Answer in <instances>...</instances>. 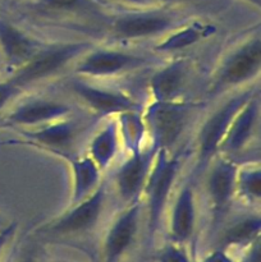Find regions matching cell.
<instances>
[{"label":"cell","instance_id":"obj_1","mask_svg":"<svg viewBox=\"0 0 261 262\" xmlns=\"http://www.w3.org/2000/svg\"><path fill=\"white\" fill-rule=\"evenodd\" d=\"M261 71V33L256 28L235 42L215 67L207 84V96L237 91L252 86Z\"/></svg>","mask_w":261,"mask_h":262},{"label":"cell","instance_id":"obj_2","mask_svg":"<svg viewBox=\"0 0 261 262\" xmlns=\"http://www.w3.org/2000/svg\"><path fill=\"white\" fill-rule=\"evenodd\" d=\"M158 66L154 58L124 46H91L72 67L73 76L106 81Z\"/></svg>","mask_w":261,"mask_h":262},{"label":"cell","instance_id":"obj_3","mask_svg":"<svg viewBox=\"0 0 261 262\" xmlns=\"http://www.w3.org/2000/svg\"><path fill=\"white\" fill-rule=\"evenodd\" d=\"M182 168L183 155L181 151H158L150 176L141 194L143 215H146L148 232L151 234L158 229L168 210Z\"/></svg>","mask_w":261,"mask_h":262},{"label":"cell","instance_id":"obj_4","mask_svg":"<svg viewBox=\"0 0 261 262\" xmlns=\"http://www.w3.org/2000/svg\"><path fill=\"white\" fill-rule=\"evenodd\" d=\"M196 110L193 102L184 99L150 101L146 104L142 110V118L148 145L156 151H174Z\"/></svg>","mask_w":261,"mask_h":262},{"label":"cell","instance_id":"obj_5","mask_svg":"<svg viewBox=\"0 0 261 262\" xmlns=\"http://www.w3.org/2000/svg\"><path fill=\"white\" fill-rule=\"evenodd\" d=\"M94 43L86 40L44 43L40 50L22 67L9 74L23 90L54 78L61 72L72 69L77 59Z\"/></svg>","mask_w":261,"mask_h":262},{"label":"cell","instance_id":"obj_6","mask_svg":"<svg viewBox=\"0 0 261 262\" xmlns=\"http://www.w3.org/2000/svg\"><path fill=\"white\" fill-rule=\"evenodd\" d=\"M92 119L96 117H77V114L64 119L33 128H19L18 138L8 141V145H22L45 150L63 159L74 155L73 150L82 136L92 127Z\"/></svg>","mask_w":261,"mask_h":262},{"label":"cell","instance_id":"obj_7","mask_svg":"<svg viewBox=\"0 0 261 262\" xmlns=\"http://www.w3.org/2000/svg\"><path fill=\"white\" fill-rule=\"evenodd\" d=\"M258 90L257 84L245 87L228 94V97L220 102L210 114L202 120L196 135V156L194 176L202 173L209 161L219 151V146L232 123L233 118L246 101Z\"/></svg>","mask_w":261,"mask_h":262},{"label":"cell","instance_id":"obj_8","mask_svg":"<svg viewBox=\"0 0 261 262\" xmlns=\"http://www.w3.org/2000/svg\"><path fill=\"white\" fill-rule=\"evenodd\" d=\"M184 22L187 19H179L178 15L160 9L158 5L137 8L115 15L110 23V35L118 43L124 45L150 38L158 41Z\"/></svg>","mask_w":261,"mask_h":262},{"label":"cell","instance_id":"obj_9","mask_svg":"<svg viewBox=\"0 0 261 262\" xmlns=\"http://www.w3.org/2000/svg\"><path fill=\"white\" fill-rule=\"evenodd\" d=\"M74 99L96 118L118 117L128 112H141L145 104L130 92L102 83L101 81L79 78L74 76L67 83Z\"/></svg>","mask_w":261,"mask_h":262},{"label":"cell","instance_id":"obj_10","mask_svg":"<svg viewBox=\"0 0 261 262\" xmlns=\"http://www.w3.org/2000/svg\"><path fill=\"white\" fill-rule=\"evenodd\" d=\"M107 182L100 186L78 204L69 205L66 212L42 228V232L55 235H77L91 230L104 215L107 205Z\"/></svg>","mask_w":261,"mask_h":262},{"label":"cell","instance_id":"obj_11","mask_svg":"<svg viewBox=\"0 0 261 262\" xmlns=\"http://www.w3.org/2000/svg\"><path fill=\"white\" fill-rule=\"evenodd\" d=\"M76 114L74 106L66 100L48 96H31L18 99L4 117L5 127L33 128Z\"/></svg>","mask_w":261,"mask_h":262},{"label":"cell","instance_id":"obj_12","mask_svg":"<svg viewBox=\"0 0 261 262\" xmlns=\"http://www.w3.org/2000/svg\"><path fill=\"white\" fill-rule=\"evenodd\" d=\"M237 169V161L222 154H216L204 169L205 199L215 217L224 215L235 201Z\"/></svg>","mask_w":261,"mask_h":262},{"label":"cell","instance_id":"obj_13","mask_svg":"<svg viewBox=\"0 0 261 262\" xmlns=\"http://www.w3.org/2000/svg\"><path fill=\"white\" fill-rule=\"evenodd\" d=\"M158 151L150 145L127 152L112 178L113 189L123 204L141 199Z\"/></svg>","mask_w":261,"mask_h":262},{"label":"cell","instance_id":"obj_14","mask_svg":"<svg viewBox=\"0 0 261 262\" xmlns=\"http://www.w3.org/2000/svg\"><path fill=\"white\" fill-rule=\"evenodd\" d=\"M260 90H257L234 115L217 154L234 159L252 146L260 133Z\"/></svg>","mask_w":261,"mask_h":262},{"label":"cell","instance_id":"obj_15","mask_svg":"<svg viewBox=\"0 0 261 262\" xmlns=\"http://www.w3.org/2000/svg\"><path fill=\"white\" fill-rule=\"evenodd\" d=\"M143 216V204L140 200L125 204L110 224L102 245L104 262H117L130 248L138 234Z\"/></svg>","mask_w":261,"mask_h":262},{"label":"cell","instance_id":"obj_16","mask_svg":"<svg viewBox=\"0 0 261 262\" xmlns=\"http://www.w3.org/2000/svg\"><path fill=\"white\" fill-rule=\"evenodd\" d=\"M193 67L189 59L176 58L155 66L148 78L150 101H173L183 99V94L192 77Z\"/></svg>","mask_w":261,"mask_h":262},{"label":"cell","instance_id":"obj_17","mask_svg":"<svg viewBox=\"0 0 261 262\" xmlns=\"http://www.w3.org/2000/svg\"><path fill=\"white\" fill-rule=\"evenodd\" d=\"M168 206V232L174 243L183 245L193 235L199 217L197 191L191 178L176 188Z\"/></svg>","mask_w":261,"mask_h":262},{"label":"cell","instance_id":"obj_18","mask_svg":"<svg viewBox=\"0 0 261 262\" xmlns=\"http://www.w3.org/2000/svg\"><path fill=\"white\" fill-rule=\"evenodd\" d=\"M44 43L12 20L0 17V60L8 76L30 60Z\"/></svg>","mask_w":261,"mask_h":262},{"label":"cell","instance_id":"obj_19","mask_svg":"<svg viewBox=\"0 0 261 262\" xmlns=\"http://www.w3.org/2000/svg\"><path fill=\"white\" fill-rule=\"evenodd\" d=\"M123 148L117 117L106 118V122L97 128L87 143L86 155L99 166L102 173L117 160Z\"/></svg>","mask_w":261,"mask_h":262},{"label":"cell","instance_id":"obj_20","mask_svg":"<svg viewBox=\"0 0 261 262\" xmlns=\"http://www.w3.org/2000/svg\"><path fill=\"white\" fill-rule=\"evenodd\" d=\"M216 30V26L211 23L202 22V20H192V22L187 20L183 25L178 26L165 36L159 38L154 45V50L159 54L178 53L207 40L215 35Z\"/></svg>","mask_w":261,"mask_h":262},{"label":"cell","instance_id":"obj_21","mask_svg":"<svg viewBox=\"0 0 261 262\" xmlns=\"http://www.w3.org/2000/svg\"><path fill=\"white\" fill-rule=\"evenodd\" d=\"M67 160L71 165L72 173L71 205H74L89 197L100 186L104 181V173L86 154H74Z\"/></svg>","mask_w":261,"mask_h":262},{"label":"cell","instance_id":"obj_22","mask_svg":"<svg viewBox=\"0 0 261 262\" xmlns=\"http://www.w3.org/2000/svg\"><path fill=\"white\" fill-rule=\"evenodd\" d=\"M235 201L245 207L258 209L261 202V166L258 161L238 164L235 174Z\"/></svg>","mask_w":261,"mask_h":262},{"label":"cell","instance_id":"obj_23","mask_svg":"<svg viewBox=\"0 0 261 262\" xmlns=\"http://www.w3.org/2000/svg\"><path fill=\"white\" fill-rule=\"evenodd\" d=\"M261 216L260 212L251 211L237 217L230 223L223 233V245L225 247H250L260 238Z\"/></svg>","mask_w":261,"mask_h":262},{"label":"cell","instance_id":"obj_24","mask_svg":"<svg viewBox=\"0 0 261 262\" xmlns=\"http://www.w3.org/2000/svg\"><path fill=\"white\" fill-rule=\"evenodd\" d=\"M25 90L12 78L8 76L7 78L0 79V113L7 110L13 102L22 97Z\"/></svg>","mask_w":261,"mask_h":262},{"label":"cell","instance_id":"obj_25","mask_svg":"<svg viewBox=\"0 0 261 262\" xmlns=\"http://www.w3.org/2000/svg\"><path fill=\"white\" fill-rule=\"evenodd\" d=\"M91 4L92 0H38V5L45 10L59 13L86 9Z\"/></svg>","mask_w":261,"mask_h":262},{"label":"cell","instance_id":"obj_26","mask_svg":"<svg viewBox=\"0 0 261 262\" xmlns=\"http://www.w3.org/2000/svg\"><path fill=\"white\" fill-rule=\"evenodd\" d=\"M182 245L178 243H171V245L165 246L163 250L159 252L158 261L159 262H191L188 256L184 252Z\"/></svg>","mask_w":261,"mask_h":262},{"label":"cell","instance_id":"obj_27","mask_svg":"<svg viewBox=\"0 0 261 262\" xmlns=\"http://www.w3.org/2000/svg\"><path fill=\"white\" fill-rule=\"evenodd\" d=\"M15 230V224L14 223H10L7 227H4L3 229H0V255L4 251L5 246L8 245V242L10 241V238L13 237Z\"/></svg>","mask_w":261,"mask_h":262},{"label":"cell","instance_id":"obj_28","mask_svg":"<svg viewBox=\"0 0 261 262\" xmlns=\"http://www.w3.org/2000/svg\"><path fill=\"white\" fill-rule=\"evenodd\" d=\"M113 2H117L123 5L132 7L133 9H137V8H150L158 5V3H156L155 0H113Z\"/></svg>","mask_w":261,"mask_h":262},{"label":"cell","instance_id":"obj_29","mask_svg":"<svg viewBox=\"0 0 261 262\" xmlns=\"http://www.w3.org/2000/svg\"><path fill=\"white\" fill-rule=\"evenodd\" d=\"M202 262H234V260L225 251L216 250L210 253L209 256H206Z\"/></svg>","mask_w":261,"mask_h":262},{"label":"cell","instance_id":"obj_30","mask_svg":"<svg viewBox=\"0 0 261 262\" xmlns=\"http://www.w3.org/2000/svg\"><path fill=\"white\" fill-rule=\"evenodd\" d=\"M156 3H187V2H199V0H155Z\"/></svg>","mask_w":261,"mask_h":262},{"label":"cell","instance_id":"obj_31","mask_svg":"<svg viewBox=\"0 0 261 262\" xmlns=\"http://www.w3.org/2000/svg\"><path fill=\"white\" fill-rule=\"evenodd\" d=\"M8 224H9V223H7L5 217L3 216V215H0V229H3L4 227H7Z\"/></svg>","mask_w":261,"mask_h":262},{"label":"cell","instance_id":"obj_32","mask_svg":"<svg viewBox=\"0 0 261 262\" xmlns=\"http://www.w3.org/2000/svg\"><path fill=\"white\" fill-rule=\"evenodd\" d=\"M247 2H250L251 4H253V5H256V7H260V3H261V0H247Z\"/></svg>","mask_w":261,"mask_h":262},{"label":"cell","instance_id":"obj_33","mask_svg":"<svg viewBox=\"0 0 261 262\" xmlns=\"http://www.w3.org/2000/svg\"><path fill=\"white\" fill-rule=\"evenodd\" d=\"M25 262H28V261H25Z\"/></svg>","mask_w":261,"mask_h":262}]
</instances>
